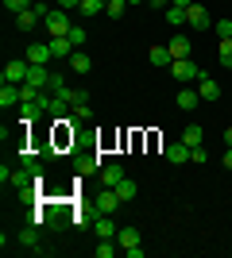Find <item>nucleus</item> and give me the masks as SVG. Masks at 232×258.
<instances>
[{
	"instance_id": "nucleus-1",
	"label": "nucleus",
	"mask_w": 232,
	"mask_h": 258,
	"mask_svg": "<svg viewBox=\"0 0 232 258\" xmlns=\"http://www.w3.org/2000/svg\"><path fill=\"white\" fill-rule=\"evenodd\" d=\"M70 16H66V8H51L47 12V20H43V31H47V39H62V35H70Z\"/></svg>"
},
{
	"instance_id": "nucleus-2",
	"label": "nucleus",
	"mask_w": 232,
	"mask_h": 258,
	"mask_svg": "<svg viewBox=\"0 0 232 258\" xmlns=\"http://www.w3.org/2000/svg\"><path fill=\"white\" fill-rule=\"evenodd\" d=\"M170 74H174V81H182V85H194V81L205 77V70H201L194 58H178V62L170 66Z\"/></svg>"
},
{
	"instance_id": "nucleus-3",
	"label": "nucleus",
	"mask_w": 232,
	"mask_h": 258,
	"mask_svg": "<svg viewBox=\"0 0 232 258\" xmlns=\"http://www.w3.org/2000/svg\"><path fill=\"white\" fill-rule=\"evenodd\" d=\"M186 23H190V31H209L213 16L201 8V4H190V8H186Z\"/></svg>"
},
{
	"instance_id": "nucleus-4",
	"label": "nucleus",
	"mask_w": 232,
	"mask_h": 258,
	"mask_svg": "<svg viewBox=\"0 0 232 258\" xmlns=\"http://www.w3.org/2000/svg\"><path fill=\"white\" fill-rule=\"evenodd\" d=\"M166 50H170V58H174V62H178V58H194V43H190V35H182V31L170 35Z\"/></svg>"
},
{
	"instance_id": "nucleus-5",
	"label": "nucleus",
	"mask_w": 232,
	"mask_h": 258,
	"mask_svg": "<svg viewBox=\"0 0 232 258\" xmlns=\"http://www.w3.org/2000/svg\"><path fill=\"white\" fill-rule=\"evenodd\" d=\"M27 70H31V62H27V58H23V62H8V66H4V81L23 85V81H27Z\"/></svg>"
},
{
	"instance_id": "nucleus-6",
	"label": "nucleus",
	"mask_w": 232,
	"mask_h": 258,
	"mask_svg": "<svg viewBox=\"0 0 232 258\" xmlns=\"http://www.w3.org/2000/svg\"><path fill=\"white\" fill-rule=\"evenodd\" d=\"M97 177H101V189H112L116 181H124V166L109 162V166H101V170H97Z\"/></svg>"
},
{
	"instance_id": "nucleus-7",
	"label": "nucleus",
	"mask_w": 232,
	"mask_h": 258,
	"mask_svg": "<svg viewBox=\"0 0 232 258\" xmlns=\"http://www.w3.org/2000/svg\"><path fill=\"white\" fill-rule=\"evenodd\" d=\"M190 151H194V147H186V143L178 139V143H170L163 154H166V162H170V166H186V162H190Z\"/></svg>"
},
{
	"instance_id": "nucleus-8",
	"label": "nucleus",
	"mask_w": 232,
	"mask_h": 258,
	"mask_svg": "<svg viewBox=\"0 0 232 258\" xmlns=\"http://www.w3.org/2000/svg\"><path fill=\"white\" fill-rule=\"evenodd\" d=\"M23 58H27V62H31V66H47V62H51V58H55V54H51V43H31V46H27V54H23Z\"/></svg>"
},
{
	"instance_id": "nucleus-9",
	"label": "nucleus",
	"mask_w": 232,
	"mask_h": 258,
	"mask_svg": "<svg viewBox=\"0 0 232 258\" xmlns=\"http://www.w3.org/2000/svg\"><path fill=\"white\" fill-rule=\"evenodd\" d=\"M124 201L116 197V189H101V197H97V212H105V216H112L116 208H120Z\"/></svg>"
},
{
	"instance_id": "nucleus-10",
	"label": "nucleus",
	"mask_w": 232,
	"mask_h": 258,
	"mask_svg": "<svg viewBox=\"0 0 232 258\" xmlns=\"http://www.w3.org/2000/svg\"><path fill=\"white\" fill-rule=\"evenodd\" d=\"M198 93H201V100H221V85H217V77L205 74L198 81Z\"/></svg>"
},
{
	"instance_id": "nucleus-11",
	"label": "nucleus",
	"mask_w": 232,
	"mask_h": 258,
	"mask_svg": "<svg viewBox=\"0 0 232 258\" xmlns=\"http://www.w3.org/2000/svg\"><path fill=\"white\" fill-rule=\"evenodd\" d=\"M116 231H120V227L112 224V220H109L105 212H101L97 220H93V235H97V239H116Z\"/></svg>"
},
{
	"instance_id": "nucleus-12",
	"label": "nucleus",
	"mask_w": 232,
	"mask_h": 258,
	"mask_svg": "<svg viewBox=\"0 0 232 258\" xmlns=\"http://www.w3.org/2000/svg\"><path fill=\"white\" fill-rule=\"evenodd\" d=\"M20 100H23L20 85H12V81H4V85H0V108H16Z\"/></svg>"
},
{
	"instance_id": "nucleus-13",
	"label": "nucleus",
	"mask_w": 232,
	"mask_h": 258,
	"mask_svg": "<svg viewBox=\"0 0 232 258\" xmlns=\"http://www.w3.org/2000/svg\"><path fill=\"white\" fill-rule=\"evenodd\" d=\"M174 104L182 108V112H194V108L201 104V93H194V85H186V89H182V93L174 97Z\"/></svg>"
},
{
	"instance_id": "nucleus-14",
	"label": "nucleus",
	"mask_w": 232,
	"mask_h": 258,
	"mask_svg": "<svg viewBox=\"0 0 232 258\" xmlns=\"http://www.w3.org/2000/svg\"><path fill=\"white\" fill-rule=\"evenodd\" d=\"M47 43H51V54H55L58 62H70V54H74V43H70L66 35H62V39H47Z\"/></svg>"
},
{
	"instance_id": "nucleus-15",
	"label": "nucleus",
	"mask_w": 232,
	"mask_h": 258,
	"mask_svg": "<svg viewBox=\"0 0 232 258\" xmlns=\"http://www.w3.org/2000/svg\"><path fill=\"white\" fill-rule=\"evenodd\" d=\"M23 247H31L35 254H51V247H43V239H39V231H35V227H23Z\"/></svg>"
},
{
	"instance_id": "nucleus-16",
	"label": "nucleus",
	"mask_w": 232,
	"mask_h": 258,
	"mask_svg": "<svg viewBox=\"0 0 232 258\" xmlns=\"http://www.w3.org/2000/svg\"><path fill=\"white\" fill-rule=\"evenodd\" d=\"M70 70H74V74H89V70H93V58H89V54L77 46V50L70 54Z\"/></svg>"
},
{
	"instance_id": "nucleus-17",
	"label": "nucleus",
	"mask_w": 232,
	"mask_h": 258,
	"mask_svg": "<svg viewBox=\"0 0 232 258\" xmlns=\"http://www.w3.org/2000/svg\"><path fill=\"white\" fill-rule=\"evenodd\" d=\"M112 189H116V197H120L124 205H128V201H135V193H140V185H135L132 177H124V181H116Z\"/></svg>"
},
{
	"instance_id": "nucleus-18",
	"label": "nucleus",
	"mask_w": 232,
	"mask_h": 258,
	"mask_svg": "<svg viewBox=\"0 0 232 258\" xmlns=\"http://www.w3.org/2000/svg\"><path fill=\"white\" fill-rule=\"evenodd\" d=\"M116 243H120V250L140 247V231H135V227H120V231H116Z\"/></svg>"
},
{
	"instance_id": "nucleus-19",
	"label": "nucleus",
	"mask_w": 232,
	"mask_h": 258,
	"mask_svg": "<svg viewBox=\"0 0 232 258\" xmlns=\"http://www.w3.org/2000/svg\"><path fill=\"white\" fill-rule=\"evenodd\" d=\"M147 62L163 70V66H174V58H170V50H166V46H151V50H147Z\"/></svg>"
},
{
	"instance_id": "nucleus-20",
	"label": "nucleus",
	"mask_w": 232,
	"mask_h": 258,
	"mask_svg": "<svg viewBox=\"0 0 232 258\" xmlns=\"http://www.w3.org/2000/svg\"><path fill=\"white\" fill-rule=\"evenodd\" d=\"M182 143H186V147H201V143H205L198 123H186V127H182Z\"/></svg>"
},
{
	"instance_id": "nucleus-21",
	"label": "nucleus",
	"mask_w": 232,
	"mask_h": 258,
	"mask_svg": "<svg viewBox=\"0 0 232 258\" xmlns=\"http://www.w3.org/2000/svg\"><path fill=\"white\" fill-rule=\"evenodd\" d=\"M116 250H120V243H116V239H97V247H93V254H97V258H112Z\"/></svg>"
},
{
	"instance_id": "nucleus-22",
	"label": "nucleus",
	"mask_w": 232,
	"mask_h": 258,
	"mask_svg": "<svg viewBox=\"0 0 232 258\" xmlns=\"http://www.w3.org/2000/svg\"><path fill=\"white\" fill-rule=\"evenodd\" d=\"M81 16H85V20H93V16H101V12H105V0H81Z\"/></svg>"
},
{
	"instance_id": "nucleus-23",
	"label": "nucleus",
	"mask_w": 232,
	"mask_h": 258,
	"mask_svg": "<svg viewBox=\"0 0 232 258\" xmlns=\"http://www.w3.org/2000/svg\"><path fill=\"white\" fill-rule=\"evenodd\" d=\"M124 12H128V0H109V4H105V16H109V20H120Z\"/></svg>"
},
{
	"instance_id": "nucleus-24",
	"label": "nucleus",
	"mask_w": 232,
	"mask_h": 258,
	"mask_svg": "<svg viewBox=\"0 0 232 258\" xmlns=\"http://www.w3.org/2000/svg\"><path fill=\"white\" fill-rule=\"evenodd\" d=\"M166 23H170V27H182V23H186V8L170 4V8H166Z\"/></svg>"
},
{
	"instance_id": "nucleus-25",
	"label": "nucleus",
	"mask_w": 232,
	"mask_h": 258,
	"mask_svg": "<svg viewBox=\"0 0 232 258\" xmlns=\"http://www.w3.org/2000/svg\"><path fill=\"white\" fill-rule=\"evenodd\" d=\"M217 54H221L224 70H232V39H221V50H217Z\"/></svg>"
},
{
	"instance_id": "nucleus-26",
	"label": "nucleus",
	"mask_w": 232,
	"mask_h": 258,
	"mask_svg": "<svg viewBox=\"0 0 232 258\" xmlns=\"http://www.w3.org/2000/svg\"><path fill=\"white\" fill-rule=\"evenodd\" d=\"M70 119H93V108H89V100H85V104H74V108H70Z\"/></svg>"
},
{
	"instance_id": "nucleus-27",
	"label": "nucleus",
	"mask_w": 232,
	"mask_h": 258,
	"mask_svg": "<svg viewBox=\"0 0 232 258\" xmlns=\"http://www.w3.org/2000/svg\"><path fill=\"white\" fill-rule=\"evenodd\" d=\"M213 31L217 39H232V20H213Z\"/></svg>"
},
{
	"instance_id": "nucleus-28",
	"label": "nucleus",
	"mask_w": 232,
	"mask_h": 258,
	"mask_svg": "<svg viewBox=\"0 0 232 258\" xmlns=\"http://www.w3.org/2000/svg\"><path fill=\"white\" fill-rule=\"evenodd\" d=\"M31 4H35V0H4V8H8L12 16H20V12H27Z\"/></svg>"
},
{
	"instance_id": "nucleus-29",
	"label": "nucleus",
	"mask_w": 232,
	"mask_h": 258,
	"mask_svg": "<svg viewBox=\"0 0 232 258\" xmlns=\"http://www.w3.org/2000/svg\"><path fill=\"white\" fill-rule=\"evenodd\" d=\"M66 39H70V43H74V50H77V46L85 43V27H81V23H74V27H70V35H66Z\"/></svg>"
},
{
	"instance_id": "nucleus-30",
	"label": "nucleus",
	"mask_w": 232,
	"mask_h": 258,
	"mask_svg": "<svg viewBox=\"0 0 232 258\" xmlns=\"http://www.w3.org/2000/svg\"><path fill=\"white\" fill-rule=\"evenodd\" d=\"M190 162H194V166H201V162H209V151H205V147H194V151H190Z\"/></svg>"
},
{
	"instance_id": "nucleus-31",
	"label": "nucleus",
	"mask_w": 232,
	"mask_h": 258,
	"mask_svg": "<svg viewBox=\"0 0 232 258\" xmlns=\"http://www.w3.org/2000/svg\"><path fill=\"white\" fill-rule=\"evenodd\" d=\"M77 170H81V173H89V170H101V162H97V158H81V162H77Z\"/></svg>"
},
{
	"instance_id": "nucleus-32",
	"label": "nucleus",
	"mask_w": 232,
	"mask_h": 258,
	"mask_svg": "<svg viewBox=\"0 0 232 258\" xmlns=\"http://www.w3.org/2000/svg\"><path fill=\"white\" fill-rule=\"evenodd\" d=\"M58 8H66V12L70 8H81V0H58Z\"/></svg>"
},
{
	"instance_id": "nucleus-33",
	"label": "nucleus",
	"mask_w": 232,
	"mask_h": 258,
	"mask_svg": "<svg viewBox=\"0 0 232 258\" xmlns=\"http://www.w3.org/2000/svg\"><path fill=\"white\" fill-rule=\"evenodd\" d=\"M224 170H232V147L224 151Z\"/></svg>"
},
{
	"instance_id": "nucleus-34",
	"label": "nucleus",
	"mask_w": 232,
	"mask_h": 258,
	"mask_svg": "<svg viewBox=\"0 0 232 258\" xmlns=\"http://www.w3.org/2000/svg\"><path fill=\"white\" fill-rule=\"evenodd\" d=\"M170 4H178V8H190V4H194V0H170Z\"/></svg>"
},
{
	"instance_id": "nucleus-35",
	"label": "nucleus",
	"mask_w": 232,
	"mask_h": 258,
	"mask_svg": "<svg viewBox=\"0 0 232 258\" xmlns=\"http://www.w3.org/2000/svg\"><path fill=\"white\" fill-rule=\"evenodd\" d=\"M224 143H228V147H232V127H224Z\"/></svg>"
},
{
	"instance_id": "nucleus-36",
	"label": "nucleus",
	"mask_w": 232,
	"mask_h": 258,
	"mask_svg": "<svg viewBox=\"0 0 232 258\" xmlns=\"http://www.w3.org/2000/svg\"><path fill=\"white\" fill-rule=\"evenodd\" d=\"M128 4H147V0H128Z\"/></svg>"
}]
</instances>
